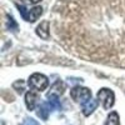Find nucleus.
Masks as SVG:
<instances>
[{"mask_svg": "<svg viewBox=\"0 0 125 125\" xmlns=\"http://www.w3.org/2000/svg\"><path fill=\"white\" fill-rule=\"evenodd\" d=\"M53 109H54V108H53V105L50 104V101H48V103H41L40 105H39V108H38L36 115H38L40 119H43V120H48L49 114H50V111L53 110Z\"/></svg>", "mask_w": 125, "mask_h": 125, "instance_id": "obj_7", "label": "nucleus"}, {"mask_svg": "<svg viewBox=\"0 0 125 125\" xmlns=\"http://www.w3.org/2000/svg\"><path fill=\"white\" fill-rule=\"evenodd\" d=\"M58 99H59V98H49V101H50L51 105H53L54 109L60 110V109H61V104H60V101H59Z\"/></svg>", "mask_w": 125, "mask_h": 125, "instance_id": "obj_11", "label": "nucleus"}, {"mask_svg": "<svg viewBox=\"0 0 125 125\" xmlns=\"http://www.w3.org/2000/svg\"><path fill=\"white\" fill-rule=\"evenodd\" d=\"M8 26H9V29H10V30H13V31H15V30L18 29V25H16V23H15L14 18L8 16Z\"/></svg>", "mask_w": 125, "mask_h": 125, "instance_id": "obj_12", "label": "nucleus"}, {"mask_svg": "<svg viewBox=\"0 0 125 125\" xmlns=\"http://www.w3.org/2000/svg\"><path fill=\"white\" fill-rule=\"evenodd\" d=\"M29 3H31V4H38L39 1H41V0H28Z\"/></svg>", "mask_w": 125, "mask_h": 125, "instance_id": "obj_14", "label": "nucleus"}, {"mask_svg": "<svg viewBox=\"0 0 125 125\" xmlns=\"http://www.w3.org/2000/svg\"><path fill=\"white\" fill-rule=\"evenodd\" d=\"M20 125H39V123L34 119H31V118H26V119H24V121Z\"/></svg>", "mask_w": 125, "mask_h": 125, "instance_id": "obj_13", "label": "nucleus"}, {"mask_svg": "<svg viewBox=\"0 0 125 125\" xmlns=\"http://www.w3.org/2000/svg\"><path fill=\"white\" fill-rule=\"evenodd\" d=\"M40 96H39V94L34 90H30L25 94V104H26V108L29 110H34L35 106H36V104L39 101Z\"/></svg>", "mask_w": 125, "mask_h": 125, "instance_id": "obj_6", "label": "nucleus"}, {"mask_svg": "<svg viewBox=\"0 0 125 125\" xmlns=\"http://www.w3.org/2000/svg\"><path fill=\"white\" fill-rule=\"evenodd\" d=\"M65 91V85L61 80H58L56 83H54L53 86L50 88V91H48L46 98H59L60 95H62Z\"/></svg>", "mask_w": 125, "mask_h": 125, "instance_id": "obj_5", "label": "nucleus"}, {"mask_svg": "<svg viewBox=\"0 0 125 125\" xmlns=\"http://www.w3.org/2000/svg\"><path fill=\"white\" fill-rule=\"evenodd\" d=\"M70 96L76 103L84 104V103H86L88 100L91 99V91L88 88H84V86H75V88L71 89Z\"/></svg>", "mask_w": 125, "mask_h": 125, "instance_id": "obj_4", "label": "nucleus"}, {"mask_svg": "<svg viewBox=\"0 0 125 125\" xmlns=\"http://www.w3.org/2000/svg\"><path fill=\"white\" fill-rule=\"evenodd\" d=\"M29 86L33 89V90H36V91H43L48 88L49 85V80L48 78L44 75V74H40V73H35L33 74L30 78H29V81H28Z\"/></svg>", "mask_w": 125, "mask_h": 125, "instance_id": "obj_1", "label": "nucleus"}, {"mask_svg": "<svg viewBox=\"0 0 125 125\" xmlns=\"http://www.w3.org/2000/svg\"><path fill=\"white\" fill-rule=\"evenodd\" d=\"M18 9H19L20 14H21L23 19L26 20V21H30V23L36 21V20L41 16V14H43V9L40 6H35L33 9L28 10L24 5H18Z\"/></svg>", "mask_w": 125, "mask_h": 125, "instance_id": "obj_3", "label": "nucleus"}, {"mask_svg": "<svg viewBox=\"0 0 125 125\" xmlns=\"http://www.w3.org/2000/svg\"><path fill=\"white\" fill-rule=\"evenodd\" d=\"M96 108H98V100H94V99H90L86 103L81 104V110L85 116H89L90 114H93Z\"/></svg>", "mask_w": 125, "mask_h": 125, "instance_id": "obj_8", "label": "nucleus"}, {"mask_svg": "<svg viewBox=\"0 0 125 125\" xmlns=\"http://www.w3.org/2000/svg\"><path fill=\"white\" fill-rule=\"evenodd\" d=\"M96 96H98V100L101 103L103 108L105 110H109L114 105V103H115V94L108 88L100 89L96 94Z\"/></svg>", "mask_w": 125, "mask_h": 125, "instance_id": "obj_2", "label": "nucleus"}, {"mask_svg": "<svg viewBox=\"0 0 125 125\" xmlns=\"http://www.w3.org/2000/svg\"><path fill=\"white\" fill-rule=\"evenodd\" d=\"M36 34L38 36H40L41 39H49V21H43V23H40V25L36 28Z\"/></svg>", "mask_w": 125, "mask_h": 125, "instance_id": "obj_9", "label": "nucleus"}, {"mask_svg": "<svg viewBox=\"0 0 125 125\" xmlns=\"http://www.w3.org/2000/svg\"><path fill=\"white\" fill-rule=\"evenodd\" d=\"M104 125H120V119H119L118 113L111 111L108 115V119H106V121H105Z\"/></svg>", "mask_w": 125, "mask_h": 125, "instance_id": "obj_10", "label": "nucleus"}]
</instances>
